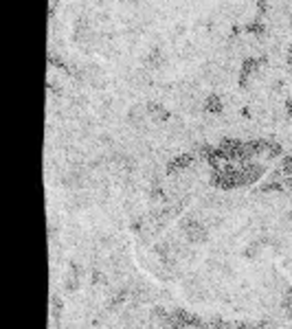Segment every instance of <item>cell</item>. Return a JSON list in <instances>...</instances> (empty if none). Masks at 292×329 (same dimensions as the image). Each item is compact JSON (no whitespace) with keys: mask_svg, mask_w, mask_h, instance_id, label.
<instances>
[{"mask_svg":"<svg viewBox=\"0 0 292 329\" xmlns=\"http://www.w3.org/2000/svg\"><path fill=\"white\" fill-rule=\"evenodd\" d=\"M180 231L182 235H185V239L189 241V244H204V241L209 239V226L207 224H202L200 219L195 217H187L182 219L180 224Z\"/></svg>","mask_w":292,"mask_h":329,"instance_id":"obj_1","label":"cell"},{"mask_svg":"<svg viewBox=\"0 0 292 329\" xmlns=\"http://www.w3.org/2000/svg\"><path fill=\"white\" fill-rule=\"evenodd\" d=\"M202 110H204V112H211V114L222 112V101H220V97H217V95H209L207 99H204V103H202Z\"/></svg>","mask_w":292,"mask_h":329,"instance_id":"obj_2","label":"cell"}]
</instances>
